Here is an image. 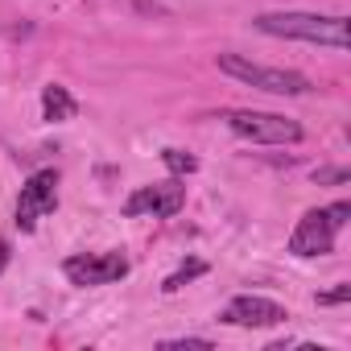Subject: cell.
Returning <instances> with one entry per match:
<instances>
[{
	"instance_id": "8fae6325",
	"label": "cell",
	"mask_w": 351,
	"mask_h": 351,
	"mask_svg": "<svg viewBox=\"0 0 351 351\" xmlns=\"http://www.w3.org/2000/svg\"><path fill=\"white\" fill-rule=\"evenodd\" d=\"M161 161H165V169L173 173V178H186V173H195V169H199V161H195L191 153H182V149H165V153H161Z\"/></svg>"
},
{
	"instance_id": "30bf717a",
	"label": "cell",
	"mask_w": 351,
	"mask_h": 351,
	"mask_svg": "<svg viewBox=\"0 0 351 351\" xmlns=\"http://www.w3.org/2000/svg\"><path fill=\"white\" fill-rule=\"evenodd\" d=\"M203 273H207V265H203V261H191V265H182L178 273H169V277L161 281V289H165V293H178L186 281H195V277H203Z\"/></svg>"
},
{
	"instance_id": "9c48e42d",
	"label": "cell",
	"mask_w": 351,
	"mask_h": 351,
	"mask_svg": "<svg viewBox=\"0 0 351 351\" xmlns=\"http://www.w3.org/2000/svg\"><path fill=\"white\" fill-rule=\"evenodd\" d=\"M75 112H79V104H75V95H71L66 87L50 83V87L42 91V116H46L50 124H58V120H71Z\"/></svg>"
},
{
	"instance_id": "5bb4252c",
	"label": "cell",
	"mask_w": 351,
	"mask_h": 351,
	"mask_svg": "<svg viewBox=\"0 0 351 351\" xmlns=\"http://www.w3.org/2000/svg\"><path fill=\"white\" fill-rule=\"evenodd\" d=\"M351 298V285H339V289H330V293H318V306H343Z\"/></svg>"
},
{
	"instance_id": "ba28073f",
	"label": "cell",
	"mask_w": 351,
	"mask_h": 351,
	"mask_svg": "<svg viewBox=\"0 0 351 351\" xmlns=\"http://www.w3.org/2000/svg\"><path fill=\"white\" fill-rule=\"evenodd\" d=\"M335 248V228L326 219V211H306L289 236V252L293 256H326Z\"/></svg>"
},
{
	"instance_id": "3957f363",
	"label": "cell",
	"mask_w": 351,
	"mask_h": 351,
	"mask_svg": "<svg viewBox=\"0 0 351 351\" xmlns=\"http://www.w3.org/2000/svg\"><path fill=\"white\" fill-rule=\"evenodd\" d=\"M228 124H232V132H240L244 141H256V145H298L302 141V124L285 120L277 112H228Z\"/></svg>"
},
{
	"instance_id": "52a82bcc",
	"label": "cell",
	"mask_w": 351,
	"mask_h": 351,
	"mask_svg": "<svg viewBox=\"0 0 351 351\" xmlns=\"http://www.w3.org/2000/svg\"><path fill=\"white\" fill-rule=\"evenodd\" d=\"M219 318H223V322H232V326H277V322H285L289 314H285V306H281V302H273V298L240 293V298H232V302H228V310H223Z\"/></svg>"
},
{
	"instance_id": "9a60e30c",
	"label": "cell",
	"mask_w": 351,
	"mask_h": 351,
	"mask_svg": "<svg viewBox=\"0 0 351 351\" xmlns=\"http://www.w3.org/2000/svg\"><path fill=\"white\" fill-rule=\"evenodd\" d=\"M161 347H211V339H199V335H186V339H165Z\"/></svg>"
},
{
	"instance_id": "4fadbf2b",
	"label": "cell",
	"mask_w": 351,
	"mask_h": 351,
	"mask_svg": "<svg viewBox=\"0 0 351 351\" xmlns=\"http://www.w3.org/2000/svg\"><path fill=\"white\" fill-rule=\"evenodd\" d=\"M326 219H330V228L339 232V228H347V219H351V203H335V207H326Z\"/></svg>"
},
{
	"instance_id": "277c9868",
	"label": "cell",
	"mask_w": 351,
	"mask_h": 351,
	"mask_svg": "<svg viewBox=\"0 0 351 351\" xmlns=\"http://www.w3.org/2000/svg\"><path fill=\"white\" fill-rule=\"evenodd\" d=\"M58 207V173L54 169H38L34 178L21 186V199H17V228L21 232H34L42 215H50Z\"/></svg>"
},
{
	"instance_id": "7a4b0ae2",
	"label": "cell",
	"mask_w": 351,
	"mask_h": 351,
	"mask_svg": "<svg viewBox=\"0 0 351 351\" xmlns=\"http://www.w3.org/2000/svg\"><path fill=\"white\" fill-rule=\"evenodd\" d=\"M219 71L248 83V87H261L269 95H306L310 91V79L298 75V71H281V66H256L240 54H219Z\"/></svg>"
},
{
	"instance_id": "6da1fadb",
	"label": "cell",
	"mask_w": 351,
	"mask_h": 351,
	"mask_svg": "<svg viewBox=\"0 0 351 351\" xmlns=\"http://www.w3.org/2000/svg\"><path fill=\"white\" fill-rule=\"evenodd\" d=\"M261 34L273 38H298L330 50H347V17H318V13H261L252 21Z\"/></svg>"
},
{
	"instance_id": "7c38bea8",
	"label": "cell",
	"mask_w": 351,
	"mask_h": 351,
	"mask_svg": "<svg viewBox=\"0 0 351 351\" xmlns=\"http://www.w3.org/2000/svg\"><path fill=\"white\" fill-rule=\"evenodd\" d=\"M314 182L318 186H343V182H351V169L347 165H322V169H314Z\"/></svg>"
},
{
	"instance_id": "5b68a950",
	"label": "cell",
	"mask_w": 351,
	"mask_h": 351,
	"mask_svg": "<svg viewBox=\"0 0 351 351\" xmlns=\"http://www.w3.org/2000/svg\"><path fill=\"white\" fill-rule=\"evenodd\" d=\"M62 273L71 277V285H112L128 273V256L124 252H87V256H71L62 261Z\"/></svg>"
},
{
	"instance_id": "8992f818",
	"label": "cell",
	"mask_w": 351,
	"mask_h": 351,
	"mask_svg": "<svg viewBox=\"0 0 351 351\" xmlns=\"http://www.w3.org/2000/svg\"><path fill=\"white\" fill-rule=\"evenodd\" d=\"M186 203V186L182 178H165V182H153V186H141L128 203H124V215H157V219H169L178 215Z\"/></svg>"
},
{
	"instance_id": "2e32d148",
	"label": "cell",
	"mask_w": 351,
	"mask_h": 351,
	"mask_svg": "<svg viewBox=\"0 0 351 351\" xmlns=\"http://www.w3.org/2000/svg\"><path fill=\"white\" fill-rule=\"evenodd\" d=\"M9 252H13L9 240H0V273H5V265H9Z\"/></svg>"
}]
</instances>
